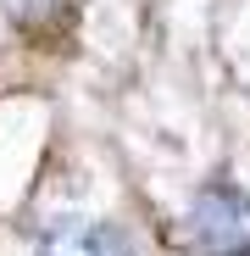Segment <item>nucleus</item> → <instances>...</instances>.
I'll return each mask as SVG.
<instances>
[{
  "label": "nucleus",
  "instance_id": "obj_2",
  "mask_svg": "<svg viewBox=\"0 0 250 256\" xmlns=\"http://www.w3.org/2000/svg\"><path fill=\"white\" fill-rule=\"evenodd\" d=\"M39 256H134V245L122 240V228L95 223V218H61L45 228Z\"/></svg>",
  "mask_w": 250,
  "mask_h": 256
},
{
  "label": "nucleus",
  "instance_id": "obj_1",
  "mask_svg": "<svg viewBox=\"0 0 250 256\" xmlns=\"http://www.w3.org/2000/svg\"><path fill=\"white\" fill-rule=\"evenodd\" d=\"M195 256H250V195L234 184H206L189 206Z\"/></svg>",
  "mask_w": 250,
  "mask_h": 256
}]
</instances>
